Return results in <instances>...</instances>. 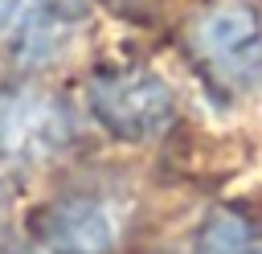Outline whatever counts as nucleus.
<instances>
[{
  "instance_id": "f257e3e1",
  "label": "nucleus",
  "mask_w": 262,
  "mask_h": 254,
  "mask_svg": "<svg viewBox=\"0 0 262 254\" xmlns=\"http://www.w3.org/2000/svg\"><path fill=\"white\" fill-rule=\"evenodd\" d=\"M188 57L213 94H262V0H209L188 25Z\"/></svg>"
},
{
  "instance_id": "f03ea898",
  "label": "nucleus",
  "mask_w": 262,
  "mask_h": 254,
  "mask_svg": "<svg viewBox=\"0 0 262 254\" xmlns=\"http://www.w3.org/2000/svg\"><path fill=\"white\" fill-rule=\"evenodd\" d=\"M90 111L94 119L119 135V139H156L168 131V123L176 119V98L168 90V82L143 66H115L90 78Z\"/></svg>"
},
{
  "instance_id": "7ed1b4c3",
  "label": "nucleus",
  "mask_w": 262,
  "mask_h": 254,
  "mask_svg": "<svg viewBox=\"0 0 262 254\" xmlns=\"http://www.w3.org/2000/svg\"><path fill=\"white\" fill-rule=\"evenodd\" d=\"M37 229L57 254H106L119 242L123 217L106 197H66L41 213Z\"/></svg>"
},
{
  "instance_id": "20e7f679",
  "label": "nucleus",
  "mask_w": 262,
  "mask_h": 254,
  "mask_svg": "<svg viewBox=\"0 0 262 254\" xmlns=\"http://www.w3.org/2000/svg\"><path fill=\"white\" fill-rule=\"evenodd\" d=\"M66 135V123L57 115V107H49L45 98H4L0 102V143H8L12 152H45Z\"/></svg>"
},
{
  "instance_id": "39448f33",
  "label": "nucleus",
  "mask_w": 262,
  "mask_h": 254,
  "mask_svg": "<svg viewBox=\"0 0 262 254\" xmlns=\"http://www.w3.org/2000/svg\"><path fill=\"white\" fill-rule=\"evenodd\" d=\"M196 254H262V225L237 209H217L196 229Z\"/></svg>"
},
{
  "instance_id": "423d86ee",
  "label": "nucleus",
  "mask_w": 262,
  "mask_h": 254,
  "mask_svg": "<svg viewBox=\"0 0 262 254\" xmlns=\"http://www.w3.org/2000/svg\"><path fill=\"white\" fill-rule=\"evenodd\" d=\"M12 16H16V0H0V29H4Z\"/></svg>"
}]
</instances>
